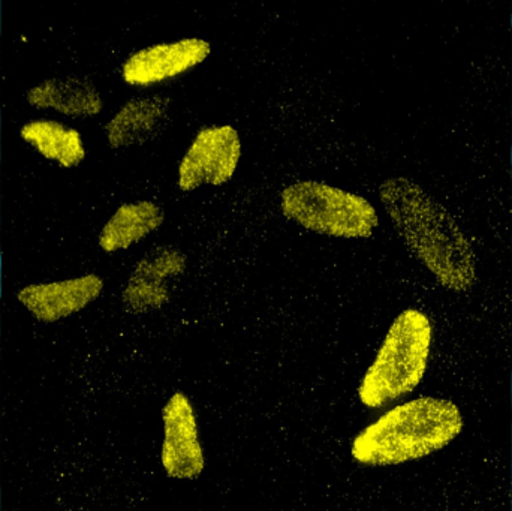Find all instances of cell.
I'll return each instance as SVG.
<instances>
[{
    "instance_id": "obj_1",
    "label": "cell",
    "mask_w": 512,
    "mask_h": 511,
    "mask_svg": "<svg viewBox=\"0 0 512 511\" xmlns=\"http://www.w3.org/2000/svg\"><path fill=\"white\" fill-rule=\"evenodd\" d=\"M382 206L409 251L448 290L474 285L477 260L453 216L414 180L393 177L379 188Z\"/></svg>"
},
{
    "instance_id": "obj_2",
    "label": "cell",
    "mask_w": 512,
    "mask_h": 511,
    "mask_svg": "<svg viewBox=\"0 0 512 511\" xmlns=\"http://www.w3.org/2000/svg\"><path fill=\"white\" fill-rule=\"evenodd\" d=\"M462 429V414L453 402L418 398L364 428L352 441L351 455L366 467L405 464L445 449Z\"/></svg>"
},
{
    "instance_id": "obj_3",
    "label": "cell",
    "mask_w": 512,
    "mask_h": 511,
    "mask_svg": "<svg viewBox=\"0 0 512 511\" xmlns=\"http://www.w3.org/2000/svg\"><path fill=\"white\" fill-rule=\"evenodd\" d=\"M432 324L426 314L406 309L391 324L378 354L358 387L367 408H382L414 392L426 374L432 345Z\"/></svg>"
},
{
    "instance_id": "obj_4",
    "label": "cell",
    "mask_w": 512,
    "mask_h": 511,
    "mask_svg": "<svg viewBox=\"0 0 512 511\" xmlns=\"http://www.w3.org/2000/svg\"><path fill=\"white\" fill-rule=\"evenodd\" d=\"M280 210L306 230L342 239H367L379 225L378 213L366 198L313 180L286 186Z\"/></svg>"
},
{
    "instance_id": "obj_5",
    "label": "cell",
    "mask_w": 512,
    "mask_h": 511,
    "mask_svg": "<svg viewBox=\"0 0 512 511\" xmlns=\"http://www.w3.org/2000/svg\"><path fill=\"white\" fill-rule=\"evenodd\" d=\"M242 158V140L230 125L207 126L195 135L179 165V188L195 191L201 185L230 182Z\"/></svg>"
},
{
    "instance_id": "obj_6",
    "label": "cell",
    "mask_w": 512,
    "mask_h": 511,
    "mask_svg": "<svg viewBox=\"0 0 512 511\" xmlns=\"http://www.w3.org/2000/svg\"><path fill=\"white\" fill-rule=\"evenodd\" d=\"M164 441L161 464L171 479L195 480L206 467L194 407L185 393L177 392L162 408Z\"/></svg>"
},
{
    "instance_id": "obj_7",
    "label": "cell",
    "mask_w": 512,
    "mask_h": 511,
    "mask_svg": "<svg viewBox=\"0 0 512 511\" xmlns=\"http://www.w3.org/2000/svg\"><path fill=\"white\" fill-rule=\"evenodd\" d=\"M212 45L201 38L150 45L123 63L122 77L129 86L149 87L186 74L210 56Z\"/></svg>"
},
{
    "instance_id": "obj_8",
    "label": "cell",
    "mask_w": 512,
    "mask_h": 511,
    "mask_svg": "<svg viewBox=\"0 0 512 511\" xmlns=\"http://www.w3.org/2000/svg\"><path fill=\"white\" fill-rule=\"evenodd\" d=\"M186 270V257L179 249L162 248L147 254L135 266L123 291V303L134 314H146L170 302V279Z\"/></svg>"
},
{
    "instance_id": "obj_9",
    "label": "cell",
    "mask_w": 512,
    "mask_h": 511,
    "mask_svg": "<svg viewBox=\"0 0 512 511\" xmlns=\"http://www.w3.org/2000/svg\"><path fill=\"white\" fill-rule=\"evenodd\" d=\"M104 290V281L96 275L81 276L51 284L29 285L18 293V300L36 320L54 323L83 311Z\"/></svg>"
},
{
    "instance_id": "obj_10",
    "label": "cell",
    "mask_w": 512,
    "mask_h": 511,
    "mask_svg": "<svg viewBox=\"0 0 512 511\" xmlns=\"http://www.w3.org/2000/svg\"><path fill=\"white\" fill-rule=\"evenodd\" d=\"M170 99L165 96L132 99L120 108L107 128L108 143L114 149L138 146L158 137L170 117Z\"/></svg>"
},
{
    "instance_id": "obj_11",
    "label": "cell",
    "mask_w": 512,
    "mask_h": 511,
    "mask_svg": "<svg viewBox=\"0 0 512 511\" xmlns=\"http://www.w3.org/2000/svg\"><path fill=\"white\" fill-rule=\"evenodd\" d=\"M165 213L153 201L123 204L102 228L99 246L105 252L131 248L164 224Z\"/></svg>"
},
{
    "instance_id": "obj_12",
    "label": "cell",
    "mask_w": 512,
    "mask_h": 511,
    "mask_svg": "<svg viewBox=\"0 0 512 511\" xmlns=\"http://www.w3.org/2000/svg\"><path fill=\"white\" fill-rule=\"evenodd\" d=\"M29 104L36 108H54L66 116H95L102 110L98 90L80 78H51L27 93Z\"/></svg>"
},
{
    "instance_id": "obj_13",
    "label": "cell",
    "mask_w": 512,
    "mask_h": 511,
    "mask_svg": "<svg viewBox=\"0 0 512 511\" xmlns=\"http://www.w3.org/2000/svg\"><path fill=\"white\" fill-rule=\"evenodd\" d=\"M21 137L45 159L63 168L77 167L86 158L80 132L53 120L26 123L21 128Z\"/></svg>"
},
{
    "instance_id": "obj_14",
    "label": "cell",
    "mask_w": 512,
    "mask_h": 511,
    "mask_svg": "<svg viewBox=\"0 0 512 511\" xmlns=\"http://www.w3.org/2000/svg\"><path fill=\"white\" fill-rule=\"evenodd\" d=\"M511 510H512V425H511Z\"/></svg>"
},
{
    "instance_id": "obj_15",
    "label": "cell",
    "mask_w": 512,
    "mask_h": 511,
    "mask_svg": "<svg viewBox=\"0 0 512 511\" xmlns=\"http://www.w3.org/2000/svg\"><path fill=\"white\" fill-rule=\"evenodd\" d=\"M0 267H2V258H0ZM0 296H2V287H0Z\"/></svg>"
},
{
    "instance_id": "obj_16",
    "label": "cell",
    "mask_w": 512,
    "mask_h": 511,
    "mask_svg": "<svg viewBox=\"0 0 512 511\" xmlns=\"http://www.w3.org/2000/svg\"><path fill=\"white\" fill-rule=\"evenodd\" d=\"M511 407H512V372H511Z\"/></svg>"
},
{
    "instance_id": "obj_17",
    "label": "cell",
    "mask_w": 512,
    "mask_h": 511,
    "mask_svg": "<svg viewBox=\"0 0 512 511\" xmlns=\"http://www.w3.org/2000/svg\"><path fill=\"white\" fill-rule=\"evenodd\" d=\"M0 5H2V3H0Z\"/></svg>"
}]
</instances>
